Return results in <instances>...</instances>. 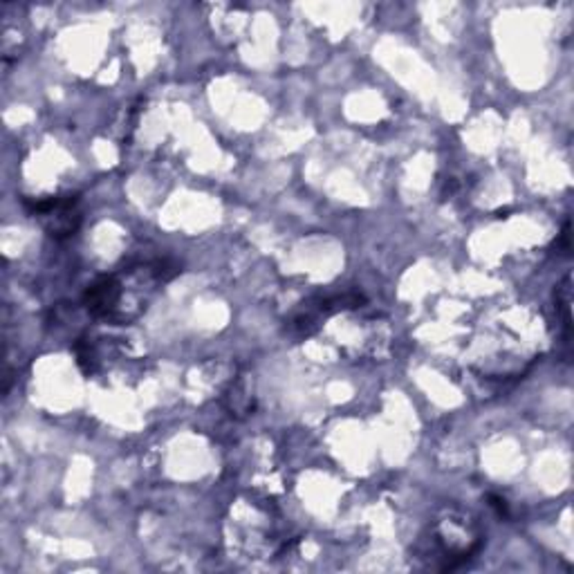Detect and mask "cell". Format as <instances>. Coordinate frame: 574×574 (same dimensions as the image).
<instances>
[{
	"label": "cell",
	"mask_w": 574,
	"mask_h": 574,
	"mask_svg": "<svg viewBox=\"0 0 574 574\" xmlns=\"http://www.w3.org/2000/svg\"><path fill=\"white\" fill-rule=\"evenodd\" d=\"M556 310H561V316H563V328H565V341H570V334H572V314H570V308H572V276L565 274L561 285L556 287Z\"/></svg>",
	"instance_id": "3957f363"
},
{
	"label": "cell",
	"mask_w": 574,
	"mask_h": 574,
	"mask_svg": "<svg viewBox=\"0 0 574 574\" xmlns=\"http://www.w3.org/2000/svg\"><path fill=\"white\" fill-rule=\"evenodd\" d=\"M121 281L117 276H101L84 294V306L94 318H115L121 303Z\"/></svg>",
	"instance_id": "6da1fadb"
},
{
	"label": "cell",
	"mask_w": 574,
	"mask_h": 574,
	"mask_svg": "<svg viewBox=\"0 0 574 574\" xmlns=\"http://www.w3.org/2000/svg\"><path fill=\"white\" fill-rule=\"evenodd\" d=\"M225 406L231 413L233 418H247L256 411V402H253V395L249 393L247 384L243 379H238L236 384H231V388L225 395Z\"/></svg>",
	"instance_id": "7a4b0ae2"
},
{
	"label": "cell",
	"mask_w": 574,
	"mask_h": 574,
	"mask_svg": "<svg viewBox=\"0 0 574 574\" xmlns=\"http://www.w3.org/2000/svg\"><path fill=\"white\" fill-rule=\"evenodd\" d=\"M487 500H489V505H491L493 512H496L500 518H507V516H509V505H507V500H505V498L496 496V493H489Z\"/></svg>",
	"instance_id": "5b68a950"
},
{
	"label": "cell",
	"mask_w": 574,
	"mask_h": 574,
	"mask_svg": "<svg viewBox=\"0 0 574 574\" xmlns=\"http://www.w3.org/2000/svg\"><path fill=\"white\" fill-rule=\"evenodd\" d=\"M559 245H561V249H563V253H570V222H565V227H563V231H561V238H559Z\"/></svg>",
	"instance_id": "8992f818"
},
{
	"label": "cell",
	"mask_w": 574,
	"mask_h": 574,
	"mask_svg": "<svg viewBox=\"0 0 574 574\" xmlns=\"http://www.w3.org/2000/svg\"><path fill=\"white\" fill-rule=\"evenodd\" d=\"M74 355H76L79 368H81L86 375H92L94 373V350H92L88 339H79L74 343Z\"/></svg>",
	"instance_id": "277c9868"
}]
</instances>
